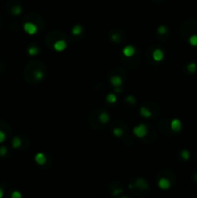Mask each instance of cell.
Wrapping results in <instances>:
<instances>
[{
  "mask_svg": "<svg viewBox=\"0 0 197 198\" xmlns=\"http://www.w3.org/2000/svg\"><path fill=\"white\" fill-rule=\"evenodd\" d=\"M7 152H8V149L5 146L0 147V157H4L6 154H7Z\"/></svg>",
  "mask_w": 197,
  "mask_h": 198,
  "instance_id": "obj_29",
  "label": "cell"
},
{
  "mask_svg": "<svg viewBox=\"0 0 197 198\" xmlns=\"http://www.w3.org/2000/svg\"><path fill=\"white\" fill-rule=\"evenodd\" d=\"M60 40H65V41L68 42V40H69L68 35L61 30H53V31L49 32L48 34L44 37V44L48 49H53L54 44L58 41H60Z\"/></svg>",
  "mask_w": 197,
  "mask_h": 198,
  "instance_id": "obj_3",
  "label": "cell"
},
{
  "mask_svg": "<svg viewBox=\"0 0 197 198\" xmlns=\"http://www.w3.org/2000/svg\"><path fill=\"white\" fill-rule=\"evenodd\" d=\"M156 137V134L155 129L152 126H147V133H146L145 136L142 137V138H144V142L146 144H151L155 141Z\"/></svg>",
  "mask_w": 197,
  "mask_h": 198,
  "instance_id": "obj_9",
  "label": "cell"
},
{
  "mask_svg": "<svg viewBox=\"0 0 197 198\" xmlns=\"http://www.w3.org/2000/svg\"><path fill=\"white\" fill-rule=\"evenodd\" d=\"M181 157L185 161H188V158H189V152L187 150H183L181 152Z\"/></svg>",
  "mask_w": 197,
  "mask_h": 198,
  "instance_id": "obj_25",
  "label": "cell"
},
{
  "mask_svg": "<svg viewBox=\"0 0 197 198\" xmlns=\"http://www.w3.org/2000/svg\"><path fill=\"white\" fill-rule=\"evenodd\" d=\"M106 101L109 102V103H114L116 101V97L114 94H109L107 97H106Z\"/></svg>",
  "mask_w": 197,
  "mask_h": 198,
  "instance_id": "obj_28",
  "label": "cell"
},
{
  "mask_svg": "<svg viewBox=\"0 0 197 198\" xmlns=\"http://www.w3.org/2000/svg\"><path fill=\"white\" fill-rule=\"evenodd\" d=\"M5 139H6V134L4 133V130H0V143L4 142Z\"/></svg>",
  "mask_w": 197,
  "mask_h": 198,
  "instance_id": "obj_30",
  "label": "cell"
},
{
  "mask_svg": "<svg viewBox=\"0 0 197 198\" xmlns=\"http://www.w3.org/2000/svg\"><path fill=\"white\" fill-rule=\"evenodd\" d=\"M23 21H29V22H32L33 24H35L37 26L38 30H43L45 26L44 19L39 14H36V13H32V14L26 15L23 18Z\"/></svg>",
  "mask_w": 197,
  "mask_h": 198,
  "instance_id": "obj_4",
  "label": "cell"
},
{
  "mask_svg": "<svg viewBox=\"0 0 197 198\" xmlns=\"http://www.w3.org/2000/svg\"><path fill=\"white\" fill-rule=\"evenodd\" d=\"M36 161L39 163V164H43V163H44L45 162V157H44V155H43V154H38L37 156H36Z\"/></svg>",
  "mask_w": 197,
  "mask_h": 198,
  "instance_id": "obj_22",
  "label": "cell"
},
{
  "mask_svg": "<svg viewBox=\"0 0 197 198\" xmlns=\"http://www.w3.org/2000/svg\"><path fill=\"white\" fill-rule=\"evenodd\" d=\"M82 32V28L80 27L79 25H76L74 27V30H73V34L74 35H79L80 33Z\"/></svg>",
  "mask_w": 197,
  "mask_h": 198,
  "instance_id": "obj_27",
  "label": "cell"
},
{
  "mask_svg": "<svg viewBox=\"0 0 197 198\" xmlns=\"http://www.w3.org/2000/svg\"><path fill=\"white\" fill-rule=\"evenodd\" d=\"M135 49L133 47V45H128V47H126L123 50V54L124 56H131V55H133L135 53Z\"/></svg>",
  "mask_w": 197,
  "mask_h": 198,
  "instance_id": "obj_20",
  "label": "cell"
},
{
  "mask_svg": "<svg viewBox=\"0 0 197 198\" xmlns=\"http://www.w3.org/2000/svg\"><path fill=\"white\" fill-rule=\"evenodd\" d=\"M160 179L159 180V186L160 188H161L162 189H166L168 188L170 186H171V181H170L167 177L165 176H162V175H160Z\"/></svg>",
  "mask_w": 197,
  "mask_h": 198,
  "instance_id": "obj_14",
  "label": "cell"
},
{
  "mask_svg": "<svg viewBox=\"0 0 197 198\" xmlns=\"http://www.w3.org/2000/svg\"><path fill=\"white\" fill-rule=\"evenodd\" d=\"M10 12L13 16H18V15H21V13L22 12V8L19 4H16L14 6H12Z\"/></svg>",
  "mask_w": 197,
  "mask_h": 198,
  "instance_id": "obj_19",
  "label": "cell"
},
{
  "mask_svg": "<svg viewBox=\"0 0 197 198\" xmlns=\"http://www.w3.org/2000/svg\"><path fill=\"white\" fill-rule=\"evenodd\" d=\"M109 36H110V39L116 44L123 42L124 38H125V36L123 35V31H121V30H112L110 32Z\"/></svg>",
  "mask_w": 197,
  "mask_h": 198,
  "instance_id": "obj_10",
  "label": "cell"
},
{
  "mask_svg": "<svg viewBox=\"0 0 197 198\" xmlns=\"http://www.w3.org/2000/svg\"><path fill=\"white\" fill-rule=\"evenodd\" d=\"M3 196V189L0 188V198H1Z\"/></svg>",
  "mask_w": 197,
  "mask_h": 198,
  "instance_id": "obj_34",
  "label": "cell"
},
{
  "mask_svg": "<svg viewBox=\"0 0 197 198\" xmlns=\"http://www.w3.org/2000/svg\"><path fill=\"white\" fill-rule=\"evenodd\" d=\"M24 79L29 84H38L42 82L47 76V67L45 65L38 60L30 61L24 69Z\"/></svg>",
  "mask_w": 197,
  "mask_h": 198,
  "instance_id": "obj_1",
  "label": "cell"
},
{
  "mask_svg": "<svg viewBox=\"0 0 197 198\" xmlns=\"http://www.w3.org/2000/svg\"><path fill=\"white\" fill-rule=\"evenodd\" d=\"M101 109L102 108H97V109L92 111L91 114H90V119H89L90 125H91V127L93 129H95V130L103 129V126H104V125H102L101 123L100 119H98V113H100Z\"/></svg>",
  "mask_w": 197,
  "mask_h": 198,
  "instance_id": "obj_5",
  "label": "cell"
},
{
  "mask_svg": "<svg viewBox=\"0 0 197 198\" xmlns=\"http://www.w3.org/2000/svg\"><path fill=\"white\" fill-rule=\"evenodd\" d=\"M98 119H100V121L102 125H106L109 121V115L106 111L101 109L100 113H98Z\"/></svg>",
  "mask_w": 197,
  "mask_h": 198,
  "instance_id": "obj_15",
  "label": "cell"
},
{
  "mask_svg": "<svg viewBox=\"0 0 197 198\" xmlns=\"http://www.w3.org/2000/svg\"><path fill=\"white\" fill-rule=\"evenodd\" d=\"M166 28L165 27H163V26H161V27H160L159 28V33H160V35H162V34H165L166 33Z\"/></svg>",
  "mask_w": 197,
  "mask_h": 198,
  "instance_id": "obj_32",
  "label": "cell"
},
{
  "mask_svg": "<svg viewBox=\"0 0 197 198\" xmlns=\"http://www.w3.org/2000/svg\"><path fill=\"white\" fill-rule=\"evenodd\" d=\"M39 52V49H38V48H36V47H30L29 49H28V53L30 54V55H35V54H37Z\"/></svg>",
  "mask_w": 197,
  "mask_h": 198,
  "instance_id": "obj_26",
  "label": "cell"
},
{
  "mask_svg": "<svg viewBox=\"0 0 197 198\" xmlns=\"http://www.w3.org/2000/svg\"><path fill=\"white\" fill-rule=\"evenodd\" d=\"M21 145H22V139L19 136H15L14 138H13V140H12V146L13 148H15V149H17L19 147H21Z\"/></svg>",
  "mask_w": 197,
  "mask_h": 198,
  "instance_id": "obj_21",
  "label": "cell"
},
{
  "mask_svg": "<svg viewBox=\"0 0 197 198\" xmlns=\"http://www.w3.org/2000/svg\"><path fill=\"white\" fill-rule=\"evenodd\" d=\"M152 57L155 61H160L163 58V53L160 49H155L152 51Z\"/></svg>",
  "mask_w": 197,
  "mask_h": 198,
  "instance_id": "obj_18",
  "label": "cell"
},
{
  "mask_svg": "<svg viewBox=\"0 0 197 198\" xmlns=\"http://www.w3.org/2000/svg\"><path fill=\"white\" fill-rule=\"evenodd\" d=\"M188 42H189V44L191 45H194V47H196V45H197V34H193L191 36H189Z\"/></svg>",
  "mask_w": 197,
  "mask_h": 198,
  "instance_id": "obj_23",
  "label": "cell"
},
{
  "mask_svg": "<svg viewBox=\"0 0 197 198\" xmlns=\"http://www.w3.org/2000/svg\"><path fill=\"white\" fill-rule=\"evenodd\" d=\"M187 70L190 74H194L196 72V64L195 63H190L188 66H187Z\"/></svg>",
  "mask_w": 197,
  "mask_h": 198,
  "instance_id": "obj_24",
  "label": "cell"
},
{
  "mask_svg": "<svg viewBox=\"0 0 197 198\" xmlns=\"http://www.w3.org/2000/svg\"><path fill=\"white\" fill-rule=\"evenodd\" d=\"M159 126H160V131L164 135H171L172 134H175V131H173L172 129H171V127H170L169 120H166V119H162V120L160 122Z\"/></svg>",
  "mask_w": 197,
  "mask_h": 198,
  "instance_id": "obj_8",
  "label": "cell"
},
{
  "mask_svg": "<svg viewBox=\"0 0 197 198\" xmlns=\"http://www.w3.org/2000/svg\"><path fill=\"white\" fill-rule=\"evenodd\" d=\"M193 179H194V181L197 183V172H196V173H194V175H193Z\"/></svg>",
  "mask_w": 197,
  "mask_h": 198,
  "instance_id": "obj_33",
  "label": "cell"
},
{
  "mask_svg": "<svg viewBox=\"0 0 197 198\" xmlns=\"http://www.w3.org/2000/svg\"><path fill=\"white\" fill-rule=\"evenodd\" d=\"M121 61L125 66H126V67L133 68V67H137V66H138L139 61H140V57H139V55L137 56V54L134 53L131 56H126V57L123 56L121 58Z\"/></svg>",
  "mask_w": 197,
  "mask_h": 198,
  "instance_id": "obj_6",
  "label": "cell"
},
{
  "mask_svg": "<svg viewBox=\"0 0 197 198\" xmlns=\"http://www.w3.org/2000/svg\"><path fill=\"white\" fill-rule=\"evenodd\" d=\"M23 28L24 30L28 33V34L32 35L36 33L38 31V28L35 24H33L32 22H29V21H24V24H23Z\"/></svg>",
  "mask_w": 197,
  "mask_h": 198,
  "instance_id": "obj_12",
  "label": "cell"
},
{
  "mask_svg": "<svg viewBox=\"0 0 197 198\" xmlns=\"http://www.w3.org/2000/svg\"><path fill=\"white\" fill-rule=\"evenodd\" d=\"M66 47H67V41H65V40H60V41H58L54 44L53 49L58 51H62L63 49H66Z\"/></svg>",
  "mask_w": 197,
  "mask_h": 198,
  "instance_id": "obj_16",
  "label": "cell"
},
{
  "mask_svg": "<svg viewBox=\"0 0 197 198\" xmlns=\"http://www.w3.org/2000/svg\"><path fill=\"white\" fill-rule=\"evenodd\" d=\"M107 188H108V191L112 196H116L118 193H121L123 191V186L120 182H117V181L109 183Z\"/></svg>",
  "mask_w": 197,
  "mask_h": 198,
  "instance_id": "obj_7",
  "label": "cell"
},
{
  "mask_svg": "<svg viewBox=\"0 0 197 198\" xmlns=\"http://www.w3.org/2000/svg\"><path fill=\"white\" fill-rule=\"evenodd\" d=\"M143 105H144V107H146L151 111V113H152L153 117H156V116H157V114H159L160 107H159V105H157L156 103H155L153 102H145L143 103Z\"/></svg>",
  "mask_w": 197,
  "mask_h": 198,
  "instance_id": "obj_11",
  "label": "cell"
},
{
  "mask_svg": "<svg viewBox=\"0 0 197 198\" xmlns=\"http://www.w3.org/2000/svg\"><path fill=\"white\" fill-rule=\"evenodd\" d=\"M170 127H171L172 130L175 133H178L182 129V123L179 120H173L170 122Z\"/></svg>",
  "mask_w": 197,
  "mask_h": 198,
  "instance_id": "obj_17",
  "label": "cell"
},
{
  "mask_svg": "<svg viewBox=\"0 0 197 198\" xmlns=\"http://www.w3.org/2000/svg\"><path fill=\"white\" fill-rule=\"evenodd\" d=\"M12 197H13V198H21V194L19 193L18 191L15 190L14 192L12 193Z\"/></svg>",
  "mask_w": 197,
  "mask_h": 198,
  "instance_id": "obj_31",
  "label": "cell"
},
{
  "mask_svg": "<svg viewBox=\"0 0 197 198\" xmlns=\"http://www.w3.org/2000/svg\"><path fill=\"white\" fill-rule=\"evenodd\" d=\"M129 188L130 192L135 196H145L149 192V184L146 180L142 178H137L133 183H131Z\"/></svg>",
  "mask_w": 197,
  "mask_h": 198,
  "instance_id": "obj_2",
  "label": "cell"
},
{
  "mask_svg": "<svg viewBox=\"0 0 197 198\" xmlns=\"http://www.w3.org/2000/svg\"><path fill=\"white\" fill-rule=\"evenodd\" d=\"M146 133H147V125L141 124V125H139L138 127H136V128L134 129V134H135V135L139 136V137H141V138L145 136Z\"/></svg>",
  "mask_w": 197,
  "mask_h": 198,
  "instance_id": "obj_13",
  "label": "cell"
}]
</instances>
